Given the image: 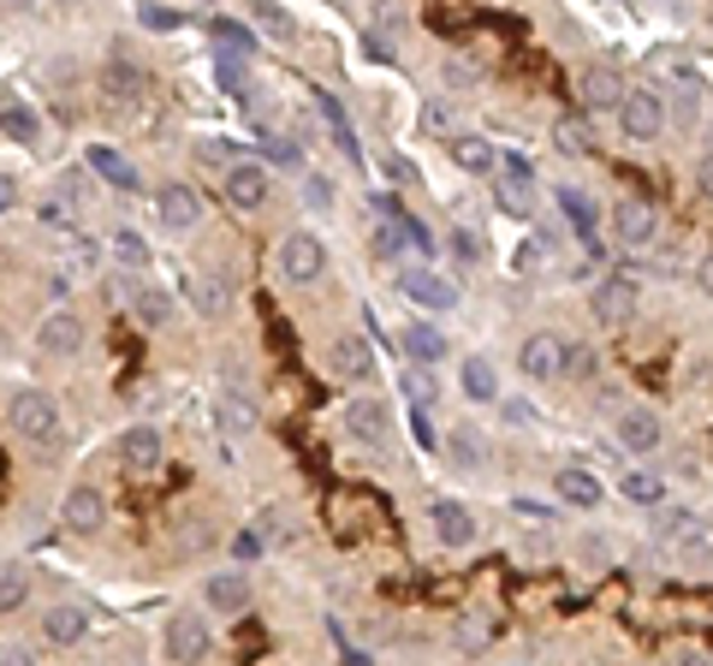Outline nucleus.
Listing matches in <instances>:
<instances>
[{"mask_svg":"<svg viewBox=\"0 0 713 666\" xmlns=\"http://www.w3.org/2000/svg\"><path fill=\"white\" fill-rule=\"evenodd\" d=\"M559 346H565V339L559 334H529L524 339V351H517V364H524V375H529V381H559Z\"/></svg>","mask_w":713,"mask_h":666,"instance_id":"obj_16","label":"nucleus"},{"mask_svg":"<svg viewBox=\"0 0 713 666\" xmlns=\"http://www.w3.org/2000/svg\"><path fill=\"white\" fill-rule=\"evenodd\" d=\"M42 220H48V227H72V220H78V197H48L42 202Z\"/></svg>","mask_w":713,"mask_h":666,"instance_id":"obj_45","label":"nucleus"},{"mask_svg":"<svg viewBox=\"0 0 713 666\" xmlns=\"http://www.w3.org/2000/svg\"><path fill=\"white\" fill-rule=\"evenodd\" d=\"M499 202H506V215H529L535 209V191H529V167L524 161H512V156H499Z\"/></svg>","mask_w":713,"mask_h":666,"instance_id":"obj_23","label":"nucleus"},{"mask_svg":"<svg viewBox=\"0 0 713 666\" xmlns=\"http://www.w3.org/2000/svg\"><path fill=\"white\" fill-rule=\"evenodd\" d=\"M143 90H149L143 66H137V60L126 54V48H113L108 66H101V96L119 101V108H137V101H143Z\"/></svg>","mask_w":713,"mask_h":666,"instance_id":"obj_6","label":"nucleus"},{"mask_svg":"<svg viewBox=\"0 0 713 666\" xmlns=\"http://www.w3.org/2000/svg\"><path fill=\"white\" fill-rule=\"evenodd\" d=\"M30 595V571L12 566V559H0V613H19Z\"/></svg>","mask_w":713,"mask_h":666,"instance_id":"obj_39","label":"nucleus"},{"mask_svg":"<svg viewBox=\"0 0 713 666\" xmlns=\"http://www.w3.org/2000/svg\"><path fill=\"white\" fill-rule=\"evenodd\" d=\"M398 351L410 357V364H423V369H434L446 357V334L434 328V321H410L405 334H398Z\"/></svg>","mask_w":713,"mask_h":666,"instance_id":"obj_22","label":"nucleus"},{"mask_svg":"<svg viewBox=\"0 0 713 666\" xmlns=\"http://www.w3.org/2000/svg\"><path fill=\"white\" fill-rule=\"evenodd\" d=\"M268 541H274V536H268V529H263V524H250V529H245V536H238V541H232V554H238V559H256V554H268Z\"/></svg>","mask_w":713,"mask_h":666,"instance_id":"obj_46","label":"nucleus"},{"mask_svg":"<svg viewBox=\"0 0 713 666\" xmlns=\"http://www.w3.org/2000/svg\"><path fill=\"white\" fill-rule=\"evenodd\" d=\"M215 83L232 96H250V72H245V54H220L215 60Z\"/></svg>","mask_w":713,"mask_h":666,"instance_id":"obj_41","label":"nucleus"},{"mask_svg":"<svg viewBox=\"0 0 713 666\" xmlns=\"http://www.w3.org/2000/svg\"><path fill=\"white\" fill-rule=\"evenodd\" d=\"M42 637L55 643V648H72L90 637V607H78V602H60V607H48V619H42Z\"/></svg>","mask_w":713,"mask_h":666,"instance_id":"obj_17","label":"nucleus"},{"mask_svg":"<svg viewBox=\"0 0 713 666\" xmlns=\"http://www.w3.org/2000/svg\"><path fill=\"white\" fill-rule=\"evenodd\" d=\"M446 453H452V465H464V470H482V465H488V440H482V429H452Z\"/></svg>","mask_w":713,"mask_h":666,"instance_id":"obj_35","label":"nucleus"},{"mask_svg":"<svg viewBox=\"0 0 713 666\" xmlns=\"http://www.w3.org/2000/svg\"><path fill=\"white\" fill-rule=\"evenodd\" d=\"M108 245H113V262H119V268H131V275H143V268H149V238H143V232L119 227Z\"/></svg>","mask_w":713,"mask_h":666,"instance_id":"obj_36","label":"nucleus"},{"mask_svg":"<svg viewBox=\"0 0 713 666\" xmlns=\"http://www.w3.org/2000/svg\"><path fill=\"white\" fill-rule=\"evenodd\" d=\"M428 524H434V536H440V548H469V541H476V511L464 500H434Z\"/></svg>","mask_w":713,"mask_h":666,"instance_id":"obj_10","label":"nucleus"},{"mask_svg":"<svg viewBox=\"0 0 713 666\" xmlns=\"http://www.w3.org/2000/svg\"><path fill=\"white\" fill-rule=\"evenodd\" d=\"M446 250L458 256V262H469V268H476V262H488V245H482V232H476V227H452Z\"/></svg>","mask_w":713,"mask_h":666,"instance_id":"obj_40","label":"nucleus"},{"mask_svg":"<svg viewBox=\"0 0 713 666\" xmlns=\"http://www.w3.org/2000/svg\"><path fill=\"white\" fill-rule=\"evenodd\" d=\"M398 292H405L416 310H434V316L458 304V286L446 275H434V268H398Z\"/></svg>","mask_w":713,"mask_h":666,"instance_id":"obj_5","label":"nucleus"},{"mask_svg":"<svg viewBox=\"0 0 713 666\" xmlns=\"http://www.w3.org/2000/svg\"><path fill=\"white\" fill-rule=\"evenodd\" d=\"M559 209L571 215V227H577V238H583V250L601 262V238H595V209H588V197L583 191H559Z\"/></svg>","mask_w":713,"mask_h":666,"instance_id":"obj_29","label":"nucleus"},{"mask_svg":"<svg viewBox=\"0 0 713 666\" xmlns=\"http://www.w3.org/2000/svg\"><path fill=\"white\" fill-rule=\"evenodd\" d=\"M268 197H274V185L268 173L256 161H238V167H226V202H232L238 215H256V209H268Z\"/></svg>","mask_w":713,"mask_h":666,"instance_id":"obj_9","label":"nucleus"},{"mask_svg":"<svg viewBox=\"0 0 713 666\" xmlns=\"http://www.w3.org/2000/svg\"><path fill=\"white\" fill-rule=\"evenodd\" d=\"M197 304H202L208 316H215V310H226V304H232V280H226V275H215V280H197Z\"/></svg>","mask_w":713,"mask_h":666,"instance_id":"obj_42","label":"nucleus"},{"mask_svg":"<svg viewBox=\"0 0 713 666\" xmlns=\"http://www.w3.org/2000/svg\"><path fill=\"white\" fill-rule=\"evenodd\" d=\"M452 161L464 167V173H494V143L488 138H476V131H464V138H452Z\"/></svg>","mask_w":713,"mask_h":666,"instance_id":"obj_30","label":"nucleus"},{"mask_svg":"<svg viewBox=\"0 0 713 666\" xmlns=\"http://www.w3.org/2000/svg\"><path fill=\"white\" fill-rule=\"evenodd\" d=\"M90 167L113 185V191H137V167H131L126 156H113L108 143H96V149H90Z\"/></svg>","mask_w":713,"mask_h":666,"instance_id":"obj_33","label":"nucleus"},{"mask_svg":"<svg viewBox=\"0 0 713 666\" xmlns=\"http://www.w3.org/2000/svg\"><path fill=\"white\" fill-rule=\"evenodd\" d=\"M131 316L143 321V328H167V316H172V298L161 292V286H131Z\"/></svg>","mask_w":713,"mask_h":666,"instance_id":"obj_27","label":"nucleus"},{"mask_svg":"<svg viewBox=\"0 0 713 666\" xmlns=\"http://www.w3.org/2000/svg\"><path fill=\"white\" fill-rule=\"evenodd\" d=\"M304 202H309L316 215H327V209H334V179H327V173H309V179H304Z\"/></svg>","mask_w":713,"mask_h":666,"instance_id":"obj_44","label":"nucleus"},{"mask_svg":"<svg viewBox=\"0 0 713 666\" xmlns=\"http://www.w3.org/2000/svg\"><path fill=\"white\" fill-rule=\"evenodd\" d=\"M7 423H12V435L24 440V447H37L42 458L48 453H60V405L48 399V392H37V387H19L7 399Z\"/></svg>","mask_w":713,"mask_h":666,"instance_id":"obj_1","label":"nucleus"},{"mask_svg":"<svg viewBox=\"0 0 713 666\" xmlns=\"http://www.w3.org/2000/svg\"><path fill=\"white\" fill-rule=\"evenodd\" d=\"M0 138H7V143H37L42 138V113L37 108H19V101H12V108H0Z\"/></svg>","mask_w":713,"mask_h":666,"instance_id":"obj_32","label":"nucleus"},{"mask_svg":"<svg viewBox=\"0 0 713 666\" xmlns=\"http://www.w3.org/2000/svg\"><path fill=\"white\" fill-rule=\"evenodd\" d=\"M334 375L339 381H369L375 375V346L363 334H345V339H334Z\"/></svg>","mask_w":713,"mask_h":666,"instance_id":"obj_19","label":"nucleus"},{"mask_svg":"<svg viewBox=\"0 0 713 666\" xmlns=\"http://www.w3.org/2000/svg\"><path fill=\"white\" fill-rule=\"evenodd\" d=\"M78 346H83L78 316H72V310H48L42 328H37V351H42V357H78Z\"/></svg>","mask_w":713,"mask_h":666,"instance_id":"obj_14","label":"nucleus"},{"mask_svg":"<svg viewBox=\"0 0 713 666\" xmlns=\"http://www.w3.org/2000/svg\"><path fill=\"white\" fill-rule=\"evenodd\" d=\"M452 119H458V108H452V101H428V108H423V126H428V131H452Z\"/></svg>","mask_w":713,"mask_h":666,"instance_id":"obj_47","label":"nucleus"},{"mask_svg":"<svg viewBox=\"0 0 713 666\" xmlns=\"http://www.w3.org/2000/svg\"><path fill=\"white\" fill-rule=\"evenodd\" d=\"M410 429H416V447H440V435H434V423H428V411H423V405H416Z\"/></svg>","mask_w":713,"mask_h":666,"instance_id":"obj_51","label":"nucleus"},{"mask_svg":"<svg viewBox=\"0 0 713 666\" xmlns=\"http://www.w3.org/2000/svg\"><path fill=\"white\" fill-rule=\"evenodd\" d=\"M618 126H624V138L631 143H654L660 131H666V96L660 90H631L624 83V96H618Z\"/></svg>","mask_w":713,"mask_h":666,"instance_id":"obj_2","label":"nucleus"},{"mask_svg":"<svg viewBox=\"0 0 713 666\" xmlns=\"http://www.w3.org/2000/svg\"><path fill=\"white\" fill-rule=\"evenodd\" d=\"M263 149H268V161H280V167H298V161H304V156H298V143H291V138H268Z\"/></svg>","mask_w":713,"mask_h":666,"instance_id":"obj_49","label":"nucleus"},{"mask_svg":"<svg viewBox=\"0 0 713 666\" xmlns=\"http://www.w3.org/2000/svg\"><path fill=\"white\" fill-rule=\"evenodd\" d=\"M215 423H220V435H250V429H256V405H250V392H245V387H220Z\"/></svg>","mask_w":713,"mask_h":666,"instance_id":"obj_24","label":"nucleus"},{"mask_svg":"<svg viewBox=\"0 0 713 666\" xmlns=\"http://www.w3.org/2000/svg\"><path fill=\"white\" fill-rule=\"evenodd\" d=\"M660 536L666 541H684V548H707V518L702 511H666V524H660Z\"/></svg>","mask_w":713,"mask_h":666,"instance_id":"obj_28","label":"nucleus"},{"mask_svg":"<svg viewBox=\"0 0 713 666\" xmlns=\"http://www.w3.org/2000/svg\"><path fill=\"white\" fill-rule=\"evenodd\" d=\"M226 149H232V143H226V138H208V143L197 149V156H202L208 167H215V161H226Z\"/></svg>","mask_w":713,"mask_h":666,"instance_id":"obj_54","label":"nucleus"},{"mask_svg":"<svg viewBox=\"0 0 713 666\" xmlns=\"http://www.w3.org/2000/svg\"><path fill=\"white\" fill-rule=\"evenodd\" d=\"M618 96H624V78L613 72V66H588L583 72V108L588 113H613Z\"/></svg>","mask_w":713,"mask_h":666,"instance_id":"obj_25","label":"nucleus"},{"mask_svg":"<svg viewBox=\"0 0 713 666\" xmlns=\"http://www.w3.org/2000/svg\"><path fill=\"white\" fill-rule=\"evenodd\" d=\"M60 518H66V529H78V536H96V529L108 524V500H101V488H90V483H78L72 494H66Z\"/></svg>","mask_w":713,"mask_h":666,"instance_id":"obj_13","label":"nucleus"},{"mask_svg":"<svg viewBox=\"0 0 713 666\" xmlns=\"http://www.w3.org/2000/svg\"><path fill=\"white\" fill-rule=\"evenodd\" d=\"M250 19H256V30H268V37H280V42H291L298 37V19L280 7V0H256L250 7Z\"/></svg>","mask_w":713,"mask_h":666,"instance_id":"obj_38","label":"nucleus"},{"mask_svg":"<svg viewBox=\"0 0 713 666\" xmlns=\"http://www.w3.org/2000/svg\"><path fill=\"white\" fill-rule=\"evenodd\" d=\"M208 643H215V637H208V625L197 619V613H172V619H167V655L172 660H202Z\"/></svg>","mask_w":713,"mask_h":666,"instance_id":"obj_15","label":"nucleus"},{"mask_svg":"<svg viewBox=\"0 0 713 666\" xmlns=\"http://www.w3.org/2000/svg\"><path fill=\"white\" fill-rule=\"evenodd\" d=\"M143 24H149V30H179L185 12H172V7H143Z\"/></svg>","mask_w":713,"mask_h":666,"instance_id":"obj_48","label":"nucleus"},{"mask_svg":"<svg viewBox=\"0 0 713 666\" xmlns=\"http://www.w3.org/2000/svg\"><path fill=\"white\" fill-rule=\"evenodd\" d=\"M208 37H215V42H226V48H232V54H250V30L245 24H232V19H215V24H208Z\"/></svg>","mask_w":713,"mask_h":666,"instance_id":"obj_43","label":"nucleus"},{"mask_svg":"<svg viewBox=\"0 0 713 666\" xmlns=\"http://www.w3.org/2000/svg\"><path fill=\"white\" fill-rule=\"evenodd\" d=\"M345 429H351V440H363V447H387L393 411H387L380 399H351V411H345Z\"/></svg>","mask_w":713,"mask_h":666,"instance_id":"obj_12","label":"nucleus"},{"mask_svg":"<svg viewBox=\"0 0 713 666\" xmlns=\"http://www.w3.org/2000/svg\"><path fill=\"white\" fill-rule=\"evenodd\" d=\"M280 275L291 286H316L327 275V245L316 232H291L286 245H280Z\"/></svg>","mask_w":713,"mask_h":666,"instance_id":"obj_3","label":"nucleus"},{"mask_svg":"<svg viewBox=\"0 0 713 666\" xmlns=\"http://www.w3.org/2000/svg\"><path fill=\"white\" fill-rule=\"evenodd\" d=\"M464 399H476V405L499 399V369L488 364V357H469V364H464Z\"/></svg>","mask_w":713,"mask_h":666,"instance_id":"obj_31","label":"nucleus"},{"mask_svg":"<svg viewBox=\"0 0 713 666\" xmlns=\"http://www.w3.org/2000/svg\"><path fill=\"white\" fill-rule=\"evenodd\" d=\"M19 197H24V191H19V179H12L7 167H0V215H12V209H19Z\"/></svg>","mask_w":713,"mask_h":666,"instance_id":"obj_50","label":"nucleus"},{"mask_svg":"<svg viewBox=\"0 0 713 666\" xmlns=\"http://www.w3.org/2000/svg\"><path fill=\"white\" fill-rule=\"evenodd\" d=\"M405 387H410V399H416V405H428V399H434V381H428V375H410Z\"/></svg>","mask_w":713,"mask_h":666,"instance_id":"obj_53","label":"nucleus"},{"mask_svg":"<svg viewBox=\"0 0 713 666\" xmlns=\"http://www.w3.org/2000/svg\"><path fill=\"white\" fill-rule=\"evenodd\" d=\"M155 215H161L167 232H190L202 220V197L190 191V185L172 179V185H161V197H155Z\"/></svg>","mask_w":713,"mask_h":666,"instance_id":"obj_11","label":"nucleus"},{"mask_svg":"<svg viewBox=\"0 0 713 666\" xmlns=\"http://www.w3.org/2000/svg\"><path fill=\"white\" fill-rule=\"evenodd\" d=\"M618 447L631 458H648L666 447V423H660V411H648V405H631V411L618 417Z\"/></svg>","mask_w":713,"mask_h":666,"instance_id":"obj_7","label":"nucleus"},{"mask_svg":"<svg viewBox=\"0 0 713 666\" xmlns=\"http://www.w3.org/2000/svg\"><path fill=\"white\" fill-rule=\"evenodd\" d=\"M588 304H595V321H606V328H624V321L642 310V286H636V275H606Z\"/></svg>","mask_w":713,"mask_h":666,"instance_id":"obj_4","label":"nucleus"},{"mask_svg":"<svg viewBox=\"0 0 713 666\" xmlns=\"http://www.w3.org/2000/svg\"><path fill=\"white\" fill-rule=\"evenodd\" d=\"M458 643H464V648H482V643H488V619H464Z\"/></svg>","mask_w":713,"mask_h":666,"instance_id":"obj_52","label":"nucleus"},{"mask_svg":"<svg viewBox=\"0 0 713 666\" xmlns=\"http://www.w3.org/2000/svg\"><path fill=\"white\" fill-rule=\"evenodd\" d=\"M553 149H559L565 161H588L595 156V131H588L577 113H565V119H553Z\"/></svg>","mask_w":713,"mask_h":666,"instance_id":"obj_26","label":"nucleus"},{"mask_svg":"<svg viewBox=\"0 0 713 666\" xmlns=\"http://www.w3.org/2000/svg\"><path fill=\"white\" fill-rule=\"evenodd\" d=\"M250 595H256V589H250L245 571H215V577H208V589H202V602L215 607V613H245Z\"/></svg>","mask_w":713,"mask_h":666,"instance_id":"obj_21","label":"nucleus"},{"mask_svg":"<svg viewBox=\"0 0 713 666\" xmlns=\"http://www.w3.org/2000/svg\"><path fill=\"white\" fill-rule=\"evenodd\" d=\"M595 369H601L595 346H583V339H565L559 346V375L565 381H595Z\"/></svg>","mask_w":713,"mask_h":666,"instance_id":"obj_34","label":"nucleus"},{"mask_svg":"<svg viewBox=\"0 0 713 666\" xmlns=\"http://www.w3.org/2000/svg\"><path fill=\"white\" fill-rule=\"evenodd\" d=\"M613 232H618V245H624V250L654 245V232H660L654 202H648V197H618V209H613Z\"/></svg>","mask_w":713,"mask_h":666,"instance_id":"obj_8","label":"nucleus"},{"mask_svg":"<svg viewBox=\"0 0 713 666\" xmlns=\"http://www.w3.org/2000/svg\"><path fill=\"white\" fill-rule=\"evenodd\" d=\"M7 7H30V0H7Z\"/></svg>","mask_w":713,"mask_h":666,"instance_id":"obj_55","label":"nucleus"},{"mask_svg":"<svg viewBox=\"0 0 713 666\" xmlns=\"http://www.w3.org/2000/svg\"><path fill=\"white\" fill-rule=\"evenodd\" d=\"M553 494H559L565 506H577V511H595L601 506V476L595 470H583V465H565L559 476H553Z\"/></svg>","mask_w":713,"mask_h":666,"instance_id":"obj_18","label":"nucleus"},{"mask_svg":"<svg viewBox=\"0 0 713 666\" xmlns=\"http://www.w3.org/2000/svg\"><path fill=\"white\" fill-rule=\"evenodd\" d=\"M119 465H126V470H155V465H161V429L137 423V429L119 435Z\"/></svg>","mask_w":713,"mask_h":666,"instance_id":"obj_20","label":"nucleus"},{"mask_svg":"<svg viewBox=\"0 0 713 666\" xmlns=\"http://www.w3.org/2000/svg\"><path fill=\"white\" fill-rule=\"evenodd\" d=\"M618 494H624L631 506H660V500H666V476H654V470H631V476L618 483Z\"/></svg>","mask_w":713,"mask_h":666,"instance_id":"obj_37","label":"nucleus"}]
</instances>
